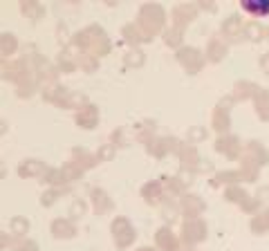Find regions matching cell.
Returning <instances> with one entry per match:
<instances>
[{
  "mask_svg": "<svg viewBox=\"0 0 269 251\" xmlns=\"http://www.w3.org/2000/svg\"><path fill=\"white\" fill-rule=\"evenodd\" d=\"M99 121V110L94 108V105H88V108H81V110L76 112V123L81 126V128H94Z\"/></svg>",
  "mask_w": 269,
  "mask_h": 251,
  "instance_id": "6da1fadb",
  "label": "cell"
},
{
  "mask_svg": "<svg viewBox=\"0 0 269 251\" xmlns=\"http://www.w3.org/2000/svg\"><path fill=\"white\" fill-rule=\"evenodd\" d=\"M43 170H45V164L32 159V162H23V166L18 168V173H20V177H30V175H38Z\"/></svg>",
  "mask_w": 269,
  "mask_h": 251,
  "instance_id": "7a4b0ae2",
  "label": "cell"
},
{
  "mask_svg": "<svg viewBox=\"0 0 269 251\" xmlns=\"http://www.w3.org/2000/svg\"><path fill=\"white\" fill-rule=\"evenodd\" d=\"M92 200H94V209H97V213H105V211L112 206V202L108 200V195H105L103 191H99V188H94L92 191Z\"/></svg>",
  "mask_w": 269,
  "mask_h": 251,
  "instance_id": "3957f363",
  "label": "cell"
},
{
  "mask_svg": "<svg viewBox=\"0 0 269 251\" xmlns=\"http://www.w3.org/2000/svg\"><path fill=\"white\" fill-rule=\"evenodd\" d=\"M52 231H54V235H59V238H72V235H74V227H72V222H67V220H56L52 224Z\"/></svg>",
  "mask_w": 269,
  "mask_h": 251,
  "instance_id": "277c9868",
  "label": "cell"
},
{
  "mask_svg": "<svg viewBox=\"0 0 269 251\" xmlns=\"http://www.w3.org/2000/svg\"><path fill=\"white\" fill-rule=\"evenodd\" d=\"M16 47H18V43H16V38H14L12 34H2V36H0V50H2V54H12Z\"/></svg>",
  "mask_w": 269,
  "mask_h": 251,
  "instance_id": "5b68a950",
  "label": "cell"
},
{
  "mask_svg": "<svg viewBox=\"0 0 269 251\" xmlns=\"http://www.w3.org/2000/svg\"><path fill=\"white\" fill-rule=\"evenodd\" d=\"M23 14H27L32 18H41L45 14V9L41 5H36V2H23Z\"/></svg>",
  "mask_w": 269,
  "mask_h": 251,
  "instance_id": "8992f818",
  "label": "cell"
},
{
  "mask_svg": "<svg viewBox=\"0 0 269 251\" xmlns=\"http://www.w3.org/2000/svg\"><path fill=\"white\" fill-rule=\"evenodd\" d=\"M12 229L16 231V234H27V229H30V222L23 220V218H16V220L12 222Z\"/></svg>",
  "mask_w": 269,
  "mask_h": 251,
  "instance_id": "52a82bcc",
  "label": "cell"
},
{
  "mask_svg": "<svg viewBox=\"0 0 269 251\" xmlns=\"http://www.w3.org/2000/svg\"><path fill=\"white\" fill-rule=\"evenodd\" d=\"M115 155V146H103L99 152V159H110Z\"/></svg>",
  "mask_w": 269,
  "mask_h": 251,
  "instance_id": "ba28073f",
  "label": "cell"
},
{
  "mask_svg": "<svg viewBox=\"0 0 269 251\" xmlns=\"http://www.w3.org/2000/svg\"><path fill=\"white\" fill-rule=\"evenodd\" d=\"M56 195H59V193H56V191H50V193H45V195H43V204H47V206H50V204H52V202H54V198H56Z\"/></svg>",
  "mask_w": 269,
  "mask_h": 251,
  "instance_id": "9c48e42d",
  "label": "cell"
},
{
  "mask_svg": "<svg viewBox=\"0 0 269 251\" xmlns=\"http://www.w3.org/2000/svg\"><path fill=\"white\" fill-rule=\"evenodd\" d=\"M83 211H85V204H83V202H74V206H72V216L83 213Z\"/></svg>",
  "mask_w": 269,
  "mask_h": 251,
  "instance_id": "30bf717a",
  "label": "cell"
},
{
  "mask_svg": "<svg viewBox=\"0 0 269 251\" xmlns=\"http://www.w3.org/2000/svg\"><path fill=\"white\" fill-rule=\"evenodd\" d=\"M5 128H7V126H5V121H0V134L5 133Z\"/></svg>",
  "mask_w": 269,
  "mask_h": 251,
  "instance_id": "8fae6325",
  "label": "cell"
},
{
  "mask_svg": "<svg viewBox=\"0 0 269 251\" xmlns=\"http://www.w3.org/2000/svg\"><path fill=\"white\" fill-rule=\"evenodd\" d=\"M5 175V168H2V164H0V177Z\"/></svg>",
  "mask_w": 269,
  "mask_h": 251,
  "instance_id": "7c38bea8",
  "label": "cell"
},
{
  "mask_svg": "<svg viewBox=\"0 0 269 251\" xmlns=\"http://www.w3.org/2000/svg\"><path fill=\"white\" fill-rule=\"evenodd\" d=\"M2 245H5V238H0V247H2Z\"/></svg>",
  "mask_w": 269,
  "mask_h": 251,
  "instance_id": "4fadbf2b",
  "label": "cell"
}]
</instances>
